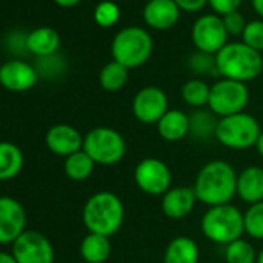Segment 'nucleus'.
Returning <instances> with one entry per match:
<instances>
[{
    "label": "nucleus",
    "instance_id": "1",
    "mask_svg": "<svg viewBox=\"0 0 263 263\" xmlns=\"http://www.w3.org/2000/svg\"><path fill=\"white\" fill-rule=\"evenodd\" d=\"M238 174L231 163L224 160L208 161L197 174L194 192L197 200L208 208L229 204L237 195Z\"/></svg>",
    "mask_w": 263,
    "mask_h": 263
},
{
    "label": "nucleus",
    "instance_id": "2",
    "mask_svg": "<svg viewBox=\"0 0 263 263\" xmlns=\"http://www.w3.org/2000/svg\"><path fill=\"white\" fill-rule=\"evenodd\" d=\"M125 217V208L122 200L110 192L101 191L87 198L82 209V223L91 234H99L105 237L115 235Z\"/></svg>",
    "mask_w": 263,
    "mask_h": 263
},
{
    "label": "nucleus",
    "instance_id": "3",
    "mask_svg": "<svg viewBox=\"0 0 263 263\" xmlns=\"http://www.w3.org/2000/svg\"><path fill=\"white\" fill-rule=\"evenodd\" d=\"M215 68L221 78L246 84L261 74L263 58L241 41L228 42L215 54Z\"/></svg>",
    "mask_w": 263,
    "mask_h": 263
},
{
    "label": "nucleus",
    "instance_id": "4",
    "mask_svg": "<svg viewBox=\"0 0 263 263\" xmlns=\"http://www.w3.org/2000/svg\"><path fill=\"white\" fill-rule=\"evenodd\" d=\"M111 58L128 70L143 67L154 53V39L141 27H125L111 41Z\"/></svg>",
    "mask_w": 263,
    "mask_h": 263
},
{
    "label": "nucleus",
    "instance_id": "5",
    "mask_svg": "<svg viewBox=\"0 0 263 263\" xmlns=\"http://www.w3.org/2000/svg\"><path fill=\"white\" fill-rule=\"evenodd\" d=\"M200 226L209 241L223 246L241 238L245 234L243 212L232 203L209 208L203 214Z\"/></svg>",
    "mask_w": 263,
    "mask_h": 263
},
{
    "label": "nucleus",
    "instance_id": "6",
    "mask_svg": "<svg viewBox=\"0 0 263 263\" xmlns=\"http://www.w3.org/2000/svg\"><path fill=\"white\" fill-rule=\"evenodd\" d=\"M82 151L99 166H115L127 154V143L118 130L99 125L84 137Z\"/></svg>",
    "mask_w": 263,
    "mask_h": 263
},
{
    "label": "nucleus",
    "instance_id": "7",
    "mask_svg": "<svg viewBox=\"0 0 263 263\" xmlns=\"http://www.w3.org/2000/svg\"><path fill=\"white\" fill-rule=\"evenodd\" d=\"M260 134L261 128L258 121L252 115L241 111L218 119L215 140L228 149L245 151L255 146Z\"/></svg>",
    "mask_w": 263,
    "mask_h": 263
},
{
    "label": "nucleus",
    "instance_id": "8",
    "mask_svg": "<svg viewBox=\"0 0 263 263\" xmlns=\"http://www.w3.org/2000/svg\"><path fill=\"white\" fill-rule=\"evenodd\" d=\"M248 102L249 88L243 82L221 78L211 85L208 108L218 119L245 111Z\"/></svg>",
    "mask_w": 263,
    "mask_h": 263
},
{
    "label": "nucleus",
    "instance_id": "9",
    "mask_svg": "<svg viewBox=\"0 0 263 263\" xmlns=\"http://www.w3.org/2000/svg\"><path fill=\"white\" fill-rule=\"evenodd\" d=\"M137 187L152 197H163L172 187V171L160 158L141 160L134 172Z\"/></svg>",
    "mask_w": 263,
    "mask_h": 263
},
{
    "label": "nucleus",
    "instance_id": "10",
    "mask_svg": "<svg viewBox=\"0 0 263 263\" xmlns=\"http://www.w3.org/2000/svg\"><path fill=\"white\" fill-rule=\"evenodd\" d=\"M191 39L197 51L217 54L228 44V33L223 19L214 13L200 16L191 30Z\"/></svg>",
    "mask_w": 263,
    "mask_h": 263
},
{
    "label": "nucleus",
    "instance_id": "11",
    "mask_svg": "<svg viewBox=\"0 0 263 263\" xmlns=\"http://www.w3.org/2000/svg\"><path fill=\"white\" fill-rule=\"evenodd\" d=\"M169 111V98L157 85L143 87L132 101V113L141 124H155Z\"/></svg>",
    "mask_w": 263,
    "mask_h": 263
},
{
    "label": "nucleus",
    "instance_id": "12",
    "mask_svg": "<svg viewBox=\"0 0 263 263\" xmlns=\"http://www.w3.org/2000/svg\"><path fill=\"white\" fill-rule=\"evenodd\" d=\"M17 263H53L54 248L51 241L37 231H25L14 243L13 251Z\"/></svg>",
    "mask_w": 263,
    "mask_h": 263
},
{
    "label": "nucleus",
    "instance_id": "13",
    "mask_svg": "<svg viewBox=\"0 0 263 263\" xmlns=\"http://www.w3.org/2000/svg\"><path fill=\"white\" fill-rule=\"evenodd\" d=\"M27 226V212L13 197H0V245H13Z\"/></svg>",
    "mask_w": 263,
    "mask_h": 263
},
{
    "label": "nucleus",
    "instance_id": "14",
    "mask_svg": "<svg viewBox=\"0 0 263 263\" xmlns=\"http://www.w3.org/2000/svg\"><path fill=\"white\" fill-rule=\"evenodd\" d=\"M37 79H39V73L36 67H33L25 61L11 59L0 65V85L8 91L13 93L28 91L37 84Z\"/></svg>",
    "mask_w": 263,
    "mask_h": 263
},
{
    "label": "nucleus",
    "instance_id": "15",
    "mask_svg": "<svg viewBox=\"0 0 263 263\" xmlns=\"http://www.w3.org/2000/svg\"><path fill=\"white\" fill-rule=\"evenodd\" d=\"M45 144L51 154L67 158L82 151L84 137L76 127L70 124H56L48 128L45 135Z\"/></svg>",
    "mask_w": 263,
    "mask_h": 263
},
{
    "label": "nucleus",
    "instance_id": "16",
    "mask_svg": "<svg viewBox=\"0 0 263 263\" xmlns=\"http://www.w3.org/2000/svg\"><path fill=\"white\" fill-rule=\"evenodd\" d=\"M181 10L174 0H149L143 8L144 24L157 31H166L177 25Z\"/></svg>",
    "mask_w": 263,
    "mask_h": 263
},
{
    "label": "nucleus",
    "instance_id": "17",
    "mask_svg": "<svg viewBox=\"0 0 263 263\" xmlns=\"http://www.w3.org/2000/svg\"><path fill=\"white\" fill-rule=\"evenodd\" d=\"M197 201L194 187L172 186L161 197V211L171 220H181L194 211Z\"/></svg>",
    "mask_w": 263,
    "mask_h": 263
},
{
    "label": "nucleus",
    "instance_id": "18",
    "mask_svg": "<svg viewBox=\"0 0 263 263\" xmlns=\"http://www.w3.org/2000/svg\"><path fill=\"white\" fill-rule=\"evenodd\" d=\"M59 47H61V36L51 27L34 28L25 36V48L31 54L37 56L39 59L54 56Z\"/></svg>",
    "mask_w": 263,
    "mask_h": 263
},
{
    "label": "nucleus",
    "instance_id": "19",
    "mask_svg": "<svg viewBox=\"0 0 263 263\" xmlns=\"http://www.w3.org/2000/svg\"><path fill=\"white\" fill-rule=\"evenodd\" d=\"M237 195L248 204L263 201V169L258 166L245 167L237 177Z\"/></svg>",
    "mask_w": 263,
    "mask_h": 263
},
{
    "label": "nucleus",
    "instance_id": "20",
    "mask_svg": "<svg viewBox=\"0 0 263 263\" xmlns=\"http://www.w3.org/2000/svg\"><path fill=\"white\" fill-rule=\"evenodd\" d=\"M158 135L169 143H177L189 135V115L180 108H169V111L157 122Z\"/></svg>",
    "mask_w": 263,
    "mask_h": 263
},
{
    "label": "nucleus",
    "instance_id": "21",
    "mask_svg": "<svg viewBox=\"0 0 263 263\" xmlns=\"http://www.w3.org/2000/svg\"><path fill=\"white\" fill-rule=\"evenodd\" d=\"M200 248L197 241L186 235H178L169 241L163 254V263H198Z\"/></svg>",
    "mask_w": 263,
    "mask_h": 263
},
{
    "label": "nucleus",
    "instance_id": "22",
    "mask_svg": "<svg viewBox=\"0 0 263 263\" xmlns=\"http://www.w3.org/2000/svg\"><path fill=\"white\" fill-rule=\"evenodd\" d=\"M79 252L85 263H105L111 255L110 237L88 232L81 241Z\"/></svg>",
    "mask_w": 263,
    "mask_h": 263
},
{
    "label": "nucleus",
    "instance_id": "23",
    "mask_svg": "<svg viewBox=\"0 0 263 263\" xmlns=\"http://www.w3.org/2000/svg\"><path fill=\"white\" fill-rule=\"evenodd\" d=\"M24 152L19 146L8 141H0V181L16 178L24 169Z\"/></svg>",
    "mask_w": 263,
    "mask_h": 263
},
{
    "label": "nucleus",
    "instance_id": "24",
    "mask_svg": "<svg viewBox=\"0 0 263 263\" xmlns=\"http://www.w3.org/2000/svg\"><path fill=\"white\" fill-rule=\"evenodd\" d=\"M218 118L209 108H197L189 115V135L197 141L215 138Z\"/></svg>",
    "mask_w": 263,
    "mask_h": 263
},
{
    "label": "nucleus",
    "instance_id": "25",
    "mask_svg": "<svg viewBox=\"0 0 263 263\" xmlns=\"http://www.w3.org/2000/svg\"><path fill=\"white\" fill-rule=\"evenodd\" d=\"M128 81V68L116 61L107 62L99 71V85L105 91L116 93L125 87Z\"/></svg>",
    "mask_w": 263,
    "mask_h": 263
},
{
    "label": "nucleus",
    "instance_id": "26",
    "mask_svg": "<svg viewBox=\"0 0 263 263\" xmlns=\"http://www.w3.org/2000/svg\"><path fill=\"white\" fill-rule=\"evenodd\" d=\"M209 95H211V85L200 78L189 79L181 87V99L184 101V104H187L195 110L208 107Z\"/></svg>",
    "mask_w": 263,
    "mask_h": 263
},
{
    "label": "nucleus",
    "instance_id": "27",
    "mask_svg": "<svg viewBox=\"0 0 263 263\" xmlns=\"http://www.w3.org/2000/svg\"><path fill=\"white\" fill-rule=\"evenodd\" d=\"M95 166H96L95 161L84 151H79L65 158L64 172L73 181H85L87 178L91 177Z\"/></svg>",
    "mask_w": 263,
    "mask_h": 263
},
{
    "label": "nucleus",
    "instance_id": "28",
    "mask_svg": "<svg viewBox=\"0 0 263 263\" xmlns=\"http://www.w3.org/2000/svg\"><path fill=\"white\" fill-rule=\"evenodd\" d=\"M257 255L254 245L243 237L224 246L226 263H257Z\"/></svg>",
    "mask_w": 263,
    "mask_h": 263
},
{
    "label": "nucleus",
    "instance_id": "29",
    "mask_svg": "<svg viewBox=\"0 0 263 263\" xmlns=\"http://www.w3.org/2000/svg\"><path fill=\"white\" fill-rule=\"evenodd\" d=\"M121 19V8L115 0H99L95 7L93 21L101 28H111Z\"/></svg>",
    "mask_w": 263,
    "mask_h": 263
},
{
    "label": "nucleus",
    "instance_id": "30",
    "mask_svg": "<svg viewBox=\"0 0 263 263\" xmlns=\"http://www.w3.org/2000/svg\"><path fill=\"white\" fill-rule=\"evenodd\" d=\"M245 234L254 240H263V201L249 204L243 212Z\"/></svg>",
    "mask_w": 263,
    "mask_h": 263
},
{
    "label": "nucleus",
    "instance_id": "31",
    "mask_svg": "<svg viewBox=\"0 0 263 263\" xmlns=\"http://www.w3.org/2000/svg\"><path fill=\"white\" fill-rule=\"evenodd\" d=\"M187 67L197 76H206V74H211L212 71L217 73V68H215V56L214 54L203 53V51L192 53L189 56V59H187Z\"/></svg>",
    "mask_w": 263,
    "mask_h": 263
},
{
    "label": "nucleus",
    "instance_id": "32",
    "mask_svg": "<svg viewBox=\"0 0 263 263\" xmlns=\"http://www.w3.org/2000/svg\"><path fill=\"white\" fill-rule=\"evenodd\" d=\"M241 42L258 53L263 51V21L261 19L248 22L241 34Z\"/></svg>",
    "mask_w": 263,
    "mask_h": 263
},
{
    "label": "nucleus",
    "instance_id": "33",
    "mask_svg": "<svg viewBox=\"0 0 263 263\" xmlns=\"http://www.w3.org/2000/svg\"><path fill=\"white\" fill-rule=\"evenodd\" d=\"M221 19H223L228 36H240L241 37V34H243V31H245V28L248 25V21L245 19V16L240 11L226 14Z\"/></svg>",
    "mask_w": 263,
    "mask_h": 263
},
{
    "label": "nucleus",
    "instance_id": "34",
    "mask_svg": "<svg viewBox=\"0 0 263 263\" xmlns=\"http://www.w3.org/2000/svg\"><path fill=\"white\" fill-rule=\"evenodd\" d=\"M243 0H208V5L212 8L214 14L223 17L226 14L238 11Z\"/></svg>",
    "mask_w": 263,
    "mask_h": 263
},
{
    "label": "nucleus",
    "instance_id": "35",
    "mask_svg": "<svg viewBox=\"0 0 263 263\" xmlns=\"http://www.w3.org/2000/svg\"><path fill=\"white\" fill-rule=\"evenodd\" d=\"M177 4V7L184 11V13H200L206 5H208V0H174Z\"/></svg>",
    "mask_w": 263,
    "mask_h": 263
},
{
    "label": "nucleus",
    "instance_id": "36",
    "mask_svg": "<svg viewBox=\"0 0 263 263\" xmlns=\"http://www.w3.org/2000/svg\"><path fill=\"white\" fill-rule=\"evenodd\" d=\"M81 2H82V0H54V4L62 7V8H73Z\"/></svg>",
    "mask_w": 263,
    "mask_h": 263
},
{
    "label": "nucleus",
    "instance_id": "37",
    "mask_svg": "<svg viewBox=\"0 0 263 263\" xmlns=\"http://www.w3.org/2000/svg\"><path fill=\"white\" fill-rule=\"evenodd\" d=\"M251 5H252L255 14L263 21V0H251Z\"/></svg>",
    "mask_w": 263,
    "mask_h": 263
},
{
    "label": "nucleus",
    "instance_id": "38",
    "mask_svg": "<svg viewBox=\"0 0 263 263\" xmlns=\"http://www.w3.org/2000/svg\"><path fill=\"white\" fill-rule=\"evenodd\" d=\"M0 263H17L11 252L0 251Z\"/></svg>",
    "mask_w": 263,
    "mask_h": 263
},
{
    "label": "nucleus",
    "instance_id": "39",
    "mask_svg": "<svg viewBox=\"0 0 263 263\" xmlns=\"http://www.w3.org/2000/svg\"><path fill=\"white\" fill-rule=\"evenodd\" d=\"M255 151H257V154L263 158V132L260 134V137H258V140H257V143H255Z\"/></svg>",
    "mask_w": 263,
    "mask_h": 263
},
{
    "label": "nucleus",
    "instance_id": "40",
    "mask_svg": "<svg viewBox=\"0 0 263 263\" xmlns=\"http://www.w3.org/2000/svg\"><path fill=\"white\" fill-rule=\"evenodd\" d=\"M257 263H263V248H261V251L257 255Z\"/></svg>",
    "mask_w": 263,
    "mask_h": 263
}]
</instances>
